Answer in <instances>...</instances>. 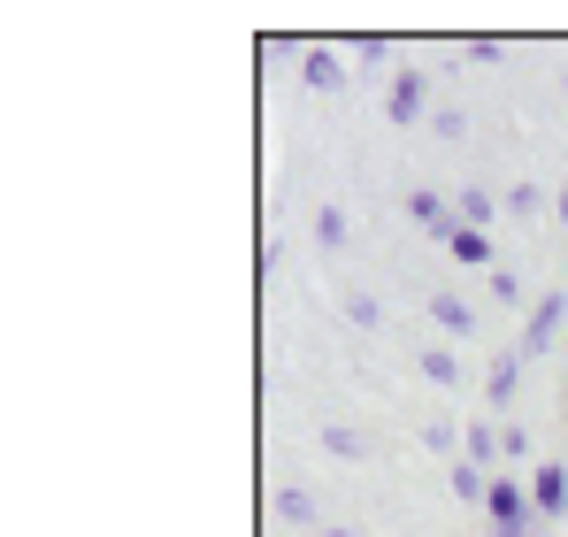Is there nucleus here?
Masks as SVG:
<instances>
[{
  "label": "nucleus",
  "mask_w": 568,
  "mask_h": 537,
  "mask_svg": "<svg viewBox=\"0 0 568 537\" xmlns=\"http://www.w3.org/2000/svg\"><path fill=\"white\" fill-rule=\"evenodd\" d=\"M491 453H499V430H484V423H476V430H469V460H491Z\"/></svg>",
  "instance_id": "obj_14"
},
{
  "label": "nucleus",
  "mask_w": 568,
  "mask_h": 537,
  "mask_svg": "<svg viewBox=\"0 0 568 537\" xmlns=\"http://www.w3.org/2000/svg\"><path fill=\"white\" fill-rule=\"evenodd\" d=\"M323 537H354V530H323Z\"/></svg>",
  "instance_id": "obj_16"
},
{
  "label": "nucleus",
  "mask_w": 568,
  "mask_h": 537,
  "mask_svg": "<svg viewBox=\"0 0 568 537\" xmlns=\"http://www.w3.org/2000/svg\"><path fill=\"white\" fill-rule=\"evenodd\" d=\"M315 239H323V246H338V239H346V215H338V207H323V215H315Z\"/></svg>",
  "instance_id": "obj_12"
},
{
  "label": "nucleus",
  "mask_w": 568,
  "mask_h": 537,
  "mask_svg": "<svg viewBox=\"0 0 568 537\" xmlns=\"http://www.w3.org/2000/svg\"><path fill=\"white\" fill-rule=\"evenodd\" d=\"M438 246H446L454 262H469V268H484V262H491V239H484V231H469L462 215H454V223L438 231Z\"/></svg>",
  "instance_id": "obj_1"
},
{
  "label": "nucleus",
  "mask_w": 568,
  "mask_h": 537,
  "mask_svg": "<svg viewBox=\"0 0 568 537\" xmlns=\"http://www.w3.org/2000/svg\"><path fill=\"white\" fill-rule=\"evenodd\" d=\"M384 115H392V123H415V115H423V78H415V70H399V78H392Z\"/></svg>",
  "instance_id": "obj_3"
},
{
  "label": "nucleus",
  "mask_w": 568,
  "mask_h": 537,
  "mask_svg": "<svg viewBox=\"0 0 568 537\" xmlns=\"http://www.w3.org/2000/svg\"><path fill=\"white\" fill-rule=\"evenodd\" d=\"M554 207H561V223H568V184H561V200H554Z\"/></svg>",
  "instance_id": "obj_15"
},
{
  "label": "nucleus",
  "mask_w": 568,
  "mask_h": 537,
  "mask_svg": "<svg viewBox=\"0 0 568 537\" xmlns=\"http://www.w3.org/2000/svg\"><path fill=\"white\" fill-rule=\"evenodd\" d=\"M568 331V300H538V315H530V338H523V354H538V346H554Z\"/></svg>",
  "instance_id": "obj_2"
},
{
  "label": "nucleus",
  "mask_w": 568,
  "mask_h": 537,
  "mask_svg": "<svg viewBox=\"0 0 568 537\" xmlns=\"http://www.w3.org/2000/svg\"><path fill=\"white\" fill-rule=\"evenodd\" d=\"M423 376H430V384H454L462 368H454V354H423Z\"/></svg>",
  "instance_id": "obj_13"
},
{
  "label": "nucleus",
  "mask_w": 568,
  "mask_h": 537,
  "mask_svg": "<svg viewBox=\"0 0 568 537\" xmlns=\"http://www.w3.org/2000/svg\"><path fill=\"white\" fill-rule=\"evenodd\" d=\"M530 499H538V515H568V468H538Z\"/></svg>",
  "instance_id": "obj_4"
},
{
  "label": "nucleus",
  "mask_w": 568,
  "mask_h": 537,
  "mask_svg": "<svg viewBox=\"0 0 568 537\" xmlns=\"http://www.w3.org/2000/svg\"><path fill=\"white\" fill-rule=\"evenodd\" d=\"M538 537H546V530H538Z\"/></svg>",
  "instance_id": "obj_17"
},
{
  "label": "nucleus",
  "mask_w": 568,
  "mask_h": 537,
  "mask_svg": "<svg viewBox=\"0 0 568 537\" xmlns=\"http://www.w3.org/2000/svg\"><path fill=\"white\" fill-rule=\"evenodd\" d=\"M407 215H415V223H430V231H446V223H454V207H446L438 192H415V200H407Z\"/></svg>",
  "instance_id": "obj_6"
},
{
  "label": "nucleus",
  "mask_w": 568,
  "mask_h": 537,
  "mask_svg": "<svg viewBox=\"0 0 568 537\" xmlns=\"http://www.w3.org/2000/svg\"><path fill=\"white\" fill-rule=\"evenodd\" d=\"M515 376H523V354H499V361H491V384H484V392H491V407H507V399H515Z\"/></svg>",
  "instance_id": "obj_5"
},
{
  "label": "nucleus",
  "mask_w": 568,
  "mask_h": 537,
  "mask_svg": "<svg viewBox=\"0 0 568 537\" xmlns=\"http://www.w3.org/2000/svg\"><path fill=\"white\" fill-rule=\"evenodd\" d=\"M454 492H462V499H491V476H484L476 460H462V468H454Z\"/></svg>",
  "instance_id": "obj_9"
},
{
  "label": "nucleus",
  "mask_w": 568,
  "mask_h": 537,
  "mask_svg": "<svg viewBox=\"0 0 568 537\" xmlns=\"http://www.w3.org/2000/svg\"><path fill=\"white\" fill-rule=\"evenodd\" d=\"M430 315H438L446 331H462V338H469V307H462V292H438V300H430Z\"/></svg>",
  "instance_id": "obj_8"
},
{
  "label": "nucleus",
  "mask_w": 568,
  "mask_h": 537,
  "mask_svg": "<svg viewBox=\"0 0 568 537\" xmlns=\"http://www.w3.org/2000/svg\"><path fill=\"white\" fill-rule=\"evenodd\" d=\"M338 78H346V70H338V54H323V47H315V54H307V85H315V92H338Z\"/></svg>",
  "instance_id": "obj_7"
},
{
  "label": "nucleus",
  "mask_w": 568,
  "mask_h": 537,
  "mask_svg": "<svg viewBox=\"0 0 568 537\" xmlns=\"http://www.w3.org/2000/svg\"><path fill=\"white\" fill-rule=\"evenodd\" d=\"M484 215H491V192H462V223H469V231H484Z\"/></svg>",
  "instance_id": "obj_11"
},
{
  "label": "nucleus",
  "mask_w": 568,
  "mask_h": 537,
  "mask_svg": "<svg viewBox=\"0 0 568 537\" xmlns=\"http://www.w3.org/2000/svg\"><path fill=\"white\" fill-rule=\"evenodd\" d=\"M277 515L284 523H315V499L307 492H277Z\"/></svg>",
  "instance_id": "obj_10"
}]
</instances>
